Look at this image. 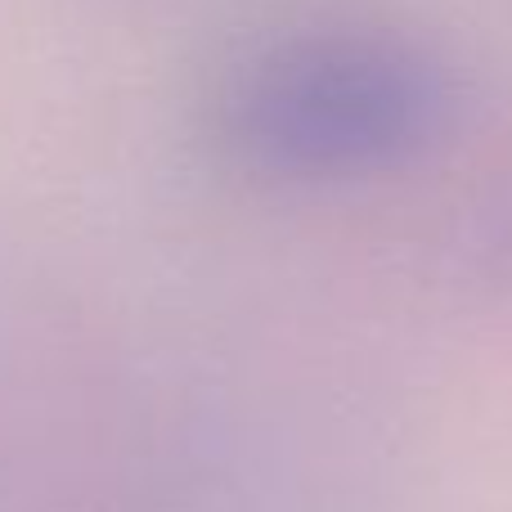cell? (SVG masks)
<instances>
[{"instance_id":"obj_1","label":"cell","mask_w":512,"mask_h":512,"mask_svg":"<svg viewBox=\"0 0 512 512\" xmlns=\"http://www.w3.org/2000/svg\"><path fill=\"white\" fill-rule=\"evenodd\" d=\"M459 90L432 45L391 27H306L256 45L212 95V140L274 185H351L414 167Z\"/></svg>"}]
</instances>
